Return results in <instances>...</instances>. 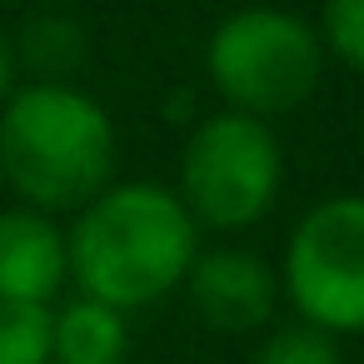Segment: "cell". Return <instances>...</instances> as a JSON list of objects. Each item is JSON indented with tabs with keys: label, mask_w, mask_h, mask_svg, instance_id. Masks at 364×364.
Returning <instances> with one entry per match:
<instances>
[{
	"label": "cell",
	"mask_w": 364,
	"mask_h": 364,
	"mask_svg": "<svg viewBox=\"0 0 364 364\" xmlns=\"http://www.w3.org/2000/svg\"><path fill=\"white\" fill-rule=\"evenodd\" d=\"M70 284L120 314L175 294L200 255V225L160 180H110L65 230Z\"/></svg>",
	"instance_id": "obj_1"
},
{
	"label": "cell",
	"mask_w": 364,
	"mask_h": 364,
	"mask_svg": "<svg viewBox=\"0 0 364 364\" xmlns=\"http://www.w3.org/2000/svg\"><path fill=\"white\" fill-rule=\"evenodd\" d=\"M120 160L110 110L75 80H26L0 105V185L46 215L90 205Z\"/></svg>",
	"instance_id": "obj_2"
},
{
	"label": "cell",
	"mask_w": 364,
	"mask_h": 364,
	"mask_svg": "<svg viewBox=\"0 0 364 364\" xmlns=\"http://www.w3.org/2000/svg\"><path fill=\"white\" fill-rule=\"evenodd\" d=\"M205 70L225 110L274 120L314 95L324 75V46L304 16L279 6H245L210 31Z\"/></svg>",
	"instance_id": "obj_3"
},
{
	"label": "cell",
	"mask_w": 364,
	"mask_h": 364,
	"mask_svg": "<svg viewBox=\"0 0 364 364\" xmlns=\"http://www.w3.org/2000/svg\"><path fill=\"white\" fill-rule=\"evenodd\" d=\"M284 185V150L269 120L245 110L205 115L180 150V200L200 230H250L259 225Z\"/></svg>",
	"instance_id": "obj_4"
},
{
	"label": "cell",
	"mask_w": 364,
	"mask_h": 364,
	"mask_svg": "<svg viewBox=\"0 0 364 364\" xmlns=\"http://www.w3.org/2000/svg\"><path fill=\"white\" fill-rule=\"evenodd\" d=\"M274 274L294 319L334 339L364 334V195H329L309 205Z\"/></svg>",
	"instance_id": "obj_5"
},
{
	"label": "cell",
	"mask_w": 364,
	"mask_h": 364,
	"mask_svg": "<svg viewBox=\"0 0 364 364\" xmlns=\"http://www.w3.org/2000/svg\"><path fill=\"white\" fill-rule=\"evenodd\" d=\"M180 289L190 294L195 314L220 334L264 329L279 304V274L269 269V259H259L255 250H240V245L200 250Z\"/></svg>",
	"instance_id": "obj_6"
},
{
	"label": "cell",
	"mask_w": 364,
	"mask_h": 364,
	"mask_svg": "<svg viewBox=\"0 0 364 364\" xmlns=\"http://www.w3.org/2000/svg\"><path fill=\"white\" fill-rule=\"evenodd\" d=\"M65 284H70V255L60 220L31 205L0 210V299L55 304Z\"/></svg>",
	"instance_id": "obj_7"
},
{
	"label": "cell",
	"mask_w": 364,
	"mask_h": 364,
	"mask_svg": "<svg viewBox=\"0 0 364 364\" xmlns=\"http://www.w3.org/2000/svg\"><path fill=\"white\" fill-rule=\"evenodd\" d=\"M125 349H130V324L120 309L85 294L55 309V329H50L55 364H120Z\"/></svg>",
	"instance_id": "obj_8"
},
{
	"label": "cell",
	"mask_w": 364,
	"mask_h": 364,
	"mask_svg": "<svg viewBox=\"0 0 364 364\" xmlns=\"http://www.w3.org/2000/svg\"><path fill=\"white\" fill-rule=\"evenodd\" d=\"M11 46L21 70H31L36 80H70L85 60V36L70 16H36Z\"/></svg>",
	"instance_id": "obj_9"
},
{
	"label": "cell",
	"mask_w": 364,
	"mask_h": 364,
	"mask_svg": "<svg viewBox=\"0 0 364 364\" xmlns=\"http://www.w3.org/2000/svg\"><path fill=\"white\" fill-rule=\"evenodd\" d=\"M55 309L31 299H0V364H55Z\"/></svg>",
	"instance_id": "obj_10"
},
{
	"label": "cell",
	"mask_w": 364,
	"mask_h": 364,
	"mask_svg": "<svg viewBox=\"0 0 364 364\" xmlns=\"http://www.w3.org/2000/svg\"><path fill=\"white\" fill-rule=\"evenodd\" d=\"M250 364H344V349H339L334 334H324L304 319H289V324H274L259 339Z\"/></svg>",
	"instance_id": "obj_11"
},
{
	"label": "cell",
	"mask_w": 364,
	"mask_h": 364,
	"mask_svg": "<svg viewBox=\"0 0 364 364\" xmlns=\"http://www.w3.org/2000/svg\"><path fill=\"white\" fill-rule=\"evenodd\" d=\"M319 46L344 70L364 75V0H324L319 11Z\"/></svg>",
	"instance_id": "obj_12"
},
{
	"label": "cell",
	"mask_w": 364,
	"mask_h": 364,
	"mask_svg": "<svg viewBox=\"0 0 364 364\" xmlns=\"http://www.w3.org/2000/svg\"><path fill=\"white\" fill-rule=\"evenodd\" d=\"M21 85V60H16V46H11V36L0 31V105L11 100V90Z\"/></svg>",
	"instance_id": "obj_13"
}]
</instances>
